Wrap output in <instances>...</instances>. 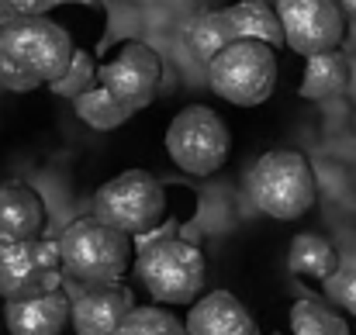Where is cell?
Masks as SVG:
<instances>
[{
    "instance_id": "cell-1",
    "label": "cell",
    "mask_w": 356,
    "mask_h": 335,
    "mask_svg": "<svg viewBox=\"0 0 356 335\" xmlns=\"http://www.w3.org/2000/svg\"><path fill=\"white\" fill-rule=\"evenodd\" d=\"M76 45L63 24L45 17H14L0 35V87L31 94L52 87L73 63Z\"/></svg>"
},
{
    "instance_id": "cell-2",
    "label": "cell",
    "mask_w": 356,
    "mask_h": 335,
    "mask_svg": "<svg viewBox=\"0 0 356 335\" xmlns=\"http://www.w3.org/2000/svg\"><path fill=\"white\" fill-rule=\"evenodd\" d=\"M135 273L152 301H159L163 308H184L201 297L204 252L191 238H180L177 224H163L135 238Z\"/></svg>"
},
{
    "instance_id": "cell-3",
    "label": "cell",
    "mask_w": 356,
    "mask_h": 335,
    "mask_svg": "<svg viewBox=\"0 0 356 335\" xmlns=\"http://www.w3.org/2000/svg\"><path fill=\"white\" fill-rule=\"evenodd\" d=\"M245 190L252 204L277 222H294L318 201L315 170L298 149H270L266 156H259L245 177Z\"/></svg>"
},
{
    "instance_id": "cell-4",
    "label": "cell",
    "mask_w": 356,
    "mask_h": 335,
    "mask_svg": "<svg viewBox=\"0 0 356 335\" xmlns=\"http://www.w3.org/2000/svg\"><path fill=\"white\" fill-rule=\"evenodd\" d=\"M63 270L90 284H121L128 266L135 263V238L118 228L104 224L101 218H76L63 231Z\"/></svg>"
},
{
    "instance_id": "cell-5",
    "label": "cell",
    "mask_w": 356,
    "mask_h": 335,
    "mask_svg": "<svg viewBox=\"0 0 356 335\" xmlns=\"http://www.w3.org/2000/svg\"><path fill=\"white\" fill-rule=\"evenodd\" d=\"M94 218L131 238H142L166 218V190L152 173L124 170L94 194Z\"/></svg>"
},
{
    "instance_id": "cell-6",
    "label": "cell",
    "mask_w": 356,
    "mask_h": 335,
    "mask_svg": "<svg viewBox=\"0 0 356 335\" xmlns=\"http://www.w3.org/2000/svg\"><path fill=\"white\" fill-rule=\"evenodd\" d=\"M166 152L184 173L211 177L225 166L232 152V131L218 111L204 104H191L180 114H173L166 128Z\"/></svg>"
},
{
    "instance_id": "cell-7",
    "label": "cell",
    "mask_w": 356,
    "mask_h": 335,
    "mask_svg": "<svg viewBox=\"0 0 356 335\" xmlns=\"http://www.w3.org/2000/svg\"><path fill=\"white\" fill-rule=\"evenodd\" d=\"M208 83L222 101L236 108H256L270 101L277 87V56L263 42H232L208 63Z\"/></svg>"
},
{
    "instance_id": "cell-8",
    "label": "cell",
    "mask_w": 356,
    "mask_h": 335,
    "mask_svg": "<svg viewBox=\"0 0 356 335\" xmlns=\"http://www.w3.org/2000/svg\"><path fill=\"white\" fill-rule=\"evenodd\" d=\"M63 291V245L59 238H35L0 245V297L21 301L31 294Z\"/></svg>"
},
{
    "instance_id": "cell-9",
    "label": "cell",
    "mask_w": 356,
    "mask_h": 335,
    "mask_svg": "<svg viewBox=\"0 0 356 335\" xmlns=\"http://www.w3.org/2000/svg\"><path fill=\"white\" fill-rule=\"evenodd\" d=\"M287 35V49L312 59L336 52L346 35V7L339 0H277L273 3Z\"/></svg>"
},
{
    "instance_id": "cell-10",
    "label": "cell",
    "mask_w": 356,
    "mask_h": 335,
    "mask_svg": "<svg viewBox=\"0 0 356 335\" xmlns=\"http://www.w3.org/2000/svg\"><path fill=\"white\" fill-rule=\"evenodd\" d=\"M159 80H163V59L145 42H124L101 66V87L128 111L149 108L159 90Z\"/></svg>"
},
{
    "instance_id": "cell-11",
    "label": "cell",
    "mask_w": 356,
    "mask_h": 335,
    "mask_svg": "<svg viewBox=\"0 0 356 335\" xmlns=\"http://www.w3.org/2000/svg\"><path fill=\"white\" fill-rule=\"evenodd\" d=\"M135 297L124 284H90L73 297V332L76 335H115L121 322L135 311Z\"/></svg>"
},
{
    "instance_id": "cell-12",
    "label": "cell",
    "mask_w": 356,
    "mask_h": 335,
    "mask_svg": "<svg viewBox=\"0 0 356 335\" xmlns=\"http://www.w3.org/2000/svg\"><path fill=\"white\" fill-rule=\"evenodd\" d=\"M3 322L10 335H63V329L73 322V301L63 291L3 301Z\"/></svg>"
},
{
    "instance_id": "cell-13",
    "label": "cell",
    "mask_w": 356,
    "mask_h": 335,
    "mask_svg": "<svg viewBox=\"0 0 356 335\" xmlns=\"http://www.w3.org/2000/svg\"><path fill=\"white\" fill-rule=\"evenodd\" d=\"M45 228V201L24 180L0 183V245L35 242Z\"/></svg>"
},
{
    "instance_id": "cell-14",
    "label": "cell",
    "mask_w": 356,
    "mask_h": 335,
    "mask_svg": "<svg viewBox=\"0 0 356 335\" xmlns=\"http://www.w3.org/2000/svg\"><path fill=\"white\" fill-rule=\"evenodd\" d=\"M184 322L191 335H259V325L249 315V308L229 291L201 294Z\"/></svg>"
},
{
    "instance_id": "cell-15",
    "label": "cell",
    "mask_w": 356,
    "mask_h": 335,
    "mask_svg": "<svg viewBox=\"0 0 356 335\" xmlns=\"http://www.w3.org/2000/svg\"><path fill=\"white\" fill-rule=\"evenodd\" d=\"M287 270L301 280H322L329 284L343 266H339V252L329 238L322 235H312V231H301L291 238V249H287Z\"/></svg>"
},
{
    "instance_id": "cell-16",
    "label": "cell",
    "mask_w": 356,
    "mask_h": 335,
    "mask_svg": "<svg viewBox=\"0 0 356 335\" xmlns=\"http://www.w3.org/2000/svg\"><path fill=\"white\" fill-rule=\"evenodd\" d=\"M229 21H232V31L242 42H263L270 49H280L287 45V35H284V24H280V14L277 7H270L266 0H238L232 7H225Z\"/></svg>"
},
{
    "instance_id": "cell-17",
    "label": "cell",
    "mask_w": 356,
    "mask_h": 335,
    "mask_svg": "<svg viewBox=\"0 0 356 335\" xmlns=\"http://www.w3.org/2000/svg\"><path fill=\"white\" fill-rule=\"evenodd\" d=\"M232 42H238V38H236V31H232V21H229L225 10H204V14L191 17L187 28H184V45L201 63H211Z\"/></svg>"
},
{
    "instance_id": "cell-18",
    "label": "cell",
    "mask_w": 356,
    "mask_h": 335,
    "mask_svg": "<svg viewBox=\"0 0 356 335\" xmlns=\"http://www.w3.org/2000/svg\"><path fill=\"white\" fill-rule=\"evenodd\" d=\"M350 87V63L346 56L336 49V52H322V56H312L305 63V76H301V87L298 94L305 101H325V97H336Z\"/></svg>"
},
{
    "instance_id": "cell-19",
    "label": "cell",
    "mask_w": 356,
    "mask_h": 335,
    "mask_svg": "<svg viewBox=\"0 0 356 335\" xmlns=\"http://www.w3.org/2000/svg\"><path fill=\"white\" fill-rule=\"evenodd\" d=\"M291 335H350V325L325 301L308 297L291 308Z\"/></svg>"
},
{
    "instance_id": "cell-20",
    "label": "cell",
    "mask_w": 356,
    "mask_h": 335,
    "mask_svg": "<svg viewBox=\"0 0 356 335\" xmlns=\"http://www.w3.org/2000/svg\"><path fill=\"white\" fill-rule=\"evenodd\" d=\"M73 108H76V117L83 124H90L97 131H115V128H121L135 114V111H128L121 101H115L104 87H94L90 94H83L80 101H73Z\"/></svg>"
},
{
    "instance_id": "cell-21",
    "label": "cell",
    "mask_w": 356,
    "mask_h": 335,
    "mask_svg": "<svg viewBox=\"0 0 356 335\" xmlns=\"http://www.w3.org/2000/svg\"><path fill=\"white\" fill-rule=\"evenodd\" d=\"M115 335H191V332H187V322H180L173 315V308L142 304L121 322V329Z\"/></svg>"
},
{
    "instance_id": "cell-22",
    "label": "cell",
    "mask_w": 356,
    "mask_h": 335,
    "mask_svg": "<svg viewBox=\"0 0 356 335\" xmlns=\"http://www.w3.org/2000/svg\"><path fill=\"white\" fill-rule=\"evenodd\" d=\"M94 87H101V66L94 63V56L87 49H76L70 70L49 87L56 97H66V101H80L83 94H90Z\"/></svg>"
},
{
    "instance_id": "cell-23",
    "label": "cell",
    "mask_w": 356,
    "mask_h": 335,
    "mask_svg": "<svg viewBox=\"0 0 356 335\" xmlns=\"http://www.w3.org/2000/svg\"><path fill=\"white\" fill-rule=\"evenodd\" d=\"M59 3H87V7H97V0H0V7L14 17H45L52 7Z\"/></svg>"
},
{
    "instance_id": "cell-24",
    "label": "cell",
    "mask_w": 356,
    "mask_h": 335,
    "mask_svg": "<svg viewBox=\"0 0 356 335\" xmlns=\"http://www.w3.org/2000/svg\"><path fill=\"white\" fill-rule=\"evenodd\" d=\"M325 291L356 318V270H339V273L325 284Z\"/></svg>"
},
{
    "instance_id": "cell-25",
    "label": "cell",
    "mask_w": 356,
    "mask_h": 335,
    "mask_svg": "<svg viewBox=\"0 0 356 335\" xmlns=\"http://www.w3.org/2000/svg\"><path fill=\"white\" fill-rule=\"evenodd\" d=\"M10 21H14V14H7V10H3V7H0V35H3V28H7V24H10Z\"/></svg>"
},
{
    "instance_id": "cell-26",
    "label": "cell",
    "mask_w": 356,
    "mask_h": 335,
    "mask_svg": "<svg viewBox=\"0 0 356 335\" xmlns=\"http://www.w3.org/2000/svg\"><path fill=\"white\" fill-rule=\"evenodd\" d=\"M339 3H343L346 10H353V14H356V0H339Z\"/></svg>"
},
{
    "instance_id": "cell-27",
    "label": "cell",
    "mask_w": 356,
    "mask_h": 335,
    "mask_svg": "<svg viewBox=\"0 0 356 335\" xmlns=\"http://www.w3.org/2000/svg\"><path fill=\"white\" fill-rule=\"evenodd\" d=\"M273 335H284V332H273Z\"/></svg>"
}]
</instances>
